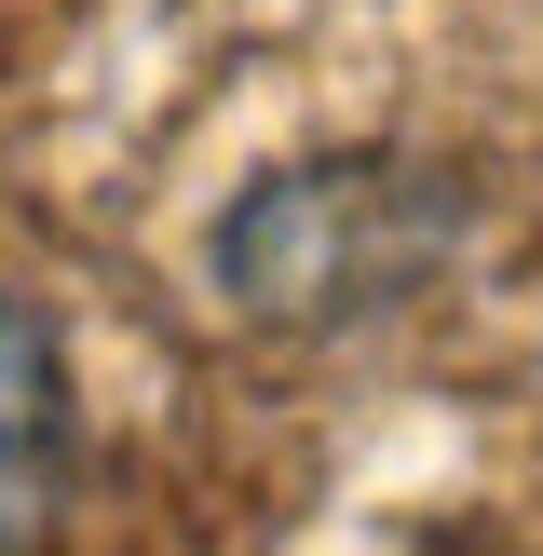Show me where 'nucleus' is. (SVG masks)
Listing matches in <instances>:
<instances>
[{"mask_svg":"<svg viewBox=\"0 0 543 556\" xmlns=\"http://www.w3.org/2000/svg\"><path fill=\"white\" fill-rule=\"evenodd\" d=\"M54 476H68V380H54V340L0 299V556L54 516Z\"/></svg>","mask_w":543,"mask_h":556,"instance_id":"nucleus-1","label":"nucleus"}]
</instances>
